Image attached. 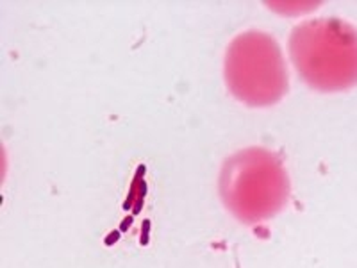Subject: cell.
<instances>
[{
    "mask_svg": "<svg viewBox=\"0 0 357 268\" xmlns=\"http://www.w3.org/2000/svg\"><path fill=\"white\" fill-rule=\"evenodd\" d=\"M118 240H120V231H111L109 234L106 236V240H104V244H106L107 247H111V245L116 244Z\"/></svg>",
    "mask_w": 357,
    "mask_h": 268,
    "instance_id": "cell-7",
    "label": "cell"
},
{
    "mask_svg": "<svg viewBox=\"0 0 357 268\" xmlns=\"http://www.w3.org/2000/svg\"><path fill=\"white\" fill-rule=\"evenodd\" d=\"M145 195H146V183H145V179H142L138 186V197H136V202H134L132 206V216L142 213L143 202H145Z\"/></svg>",
    "mask_w": 357,
    "mask_h": 268,
    "instance_id": "cell-4",
    "label": "cell"
},
{
    "mask_svg": "<svg viewBox=\"0 0 357 268\" xmlns=\"http://www.w3.org/2000/svg\"><path fill=\"white\" fill-rule=\"evenodd\" d=\"M218 191L232 216L254 225L284 209L291 183L284 163L275 152L263 147H248L223 161Z\"/></svg>",
    "mask_w": 357,
    "mask_h": 268,
    "instance_id": "cell-1",
    "label": "cell"
},
{
    "mask_svg": "<svg viewBox=\"0 0 357 268\" xmlns=\"http://www.w3.org/2000/svg\"><path fill=\"white\" fill-rule=\"evenodd\" d=\"M223 77L229 91L250 107H268L288 94V68L279 43L263 31L238 34L225 52Z\"/></svg>",
    "mask_w": 357,
    "mask_h": 268,
    "instance_id": "cell-3",
    "label": "cell"
},
{
    "mask_svg": "<svg viewBox=\"0 0 357 268\" xmlns=\"http://www.w3.org/2000/svg\"><path fill=\"white\" fill-rule=\"evenodd\" d=\"M130 223H132V216H126V218L122 220V225H120V231H127V229L130 228Z\"/></svg>",
    "mask_w": 357,
    "mask_h": 268,
    "instance_id": "cell-9",
    "label": "cell"
},
{
    "mask_svg": "<svg viewBox=\"0 0 357 268\" xmlns=\"http://www.w3.org/2000/svg\"><path fill=\"white\" fill-rule=\"evenodd\" d=\"M151 225H152L151 220L149 218L143 220L142 234H139V244H142L143 247H146V245H149V241H151Z\"/></svg>",
    "mask_w": 357,
    "mask_h": 268,
    "instance_id": "cell-6",
    "label": "cell"
},
{
    "mask_svg": "<svg viewBox=\"0 0 357 268\" xmlns=\"http://www.w3.org/2000/svg\"><path fill=\"white\" fill-rule=\"evenodd\" d=\"M138 186H139V181H132L129 193H127L126 202L122 204L123 211H132V206L134 202H136V197H138Z\"/></svg>",
    "mask_w": 357,
    "mask_h": 268,
    "instance_id": "cell-5",
    "label": "cell"
},
{
    "mask_svg": "<svg viewBox=\"0 0 357 268\" xmlns=\"http://www.w3.org/2000/svg\"><path fill=\"white\" fill-rule=\"evenodd\" d=\"M145 172H146V167H145V165H139L138 170H136V174H134L132 181H142V179L145 177Z\"/></svg>",
    "mask_w": 357,
    "mask_h": 268,
    "instance_id": "cell-8",
    "label": "cell"
},
{
    "mask_svg": "<svg viewBox=\"0 0 357 268\" xmlns=\"http://www.w3.org/2000/svg\"><path fill=\"white\" fill-rule=\"evenodd\" d=\"M296 73L309 88L336 94L357 86V29L341 18H312L293 27L288 41Z\"/></svg>",
    "mask_w": 357,
    "mask_h": 268,
    "instance_id": "cell-2",
    "label": "cell"
}]
</instances>
